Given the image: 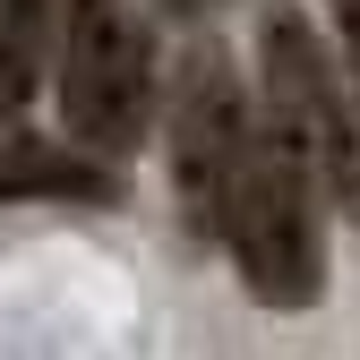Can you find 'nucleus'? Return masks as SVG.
I'll return each instance as SVG.
<instances>
[{
  "label": "nucleus",
  "instance_id": "423d86ee",
  "mask_svg": "<svg viewBox=\"0 0 360 360\" xmlns=\"http://www.w3.org/2000/svg\"><path fill=\"white\" fill-rule=\"evenodd\" d=\"M0 189H60V198H112L95 155H52V146H9L0 155Z\"/></svg>",
  "mask_w": 360,
  "mask_h": 360
},
{
  "label": "nucleus",
  "instance_id": "20e7f679",
  "mask_svg": "<svg viewBox=\"0 0 360 360\" xmlns=\"http://www.w3.org/2000/svg\"><path fill=\"white\" fill-rule=\"evenodd\" d=\"M163 95V138H172V189H180V214H189V232L214 240V206H223V180H232V155L249 138V86L232 69V52H223L214 34H198L189 52H180L172 86H155Z\"/></svg>",
  "mask_w": 360,
  "mask_h": 360
},
{
  "label": "nucleus",
  "instance_id": "f257e3e1",
  "mask_svg": "<svg viewBox=\"0 0 360 360\" xmlns=\"http://www.w3.org/2000/svg\"><path fill=\"white\" fill-rule=\"evenodd\" d=\"M214 240L232 249L240 283L257 309H283L300 318L309 300L326 292V232H318V180L300 172V155L249 112V138L232 155V180H223L214 206Z\"/></svg>",
  "mask_w": 360,
  "mask_h": 360
},
{
  "label": "nucleus",
  "instance_id": "f03ea898",
  "mask_svg": "<svg viewBox=\"0 0 360 360\" xmlns=\"http://www.w3.org/2000/svg\"><path fill=\"white\" fill-rule=\"evenodd\" d=\"M43 52L60 86V129L77 155L129 163L155 129V34L129 0H69L43 18Z\"/></svg>",
  "mask_w": 360,
  "mask_h": 360
},
{
  "label": "nucleus",
  "instance_id": "7ed1b4c3",
  "mask_svg": "<svg viewBox=\"0 0 360 360\" xmlns=\"http://www.w3.org/2000/svg\"><path fill=\"white\" fill-rule=\"evenodd\" d=\"M257 120L300 155L318 198L360 223V95L292 0H266L257 18Z\"/></svg>",
  "mask_w": 360,
  "mask_h": 360
},
{
  "label": "nucleus",
  "instance_id": "0eeeda50",
  "mask_svg": "<svg viewBox=\"0 0 360 360\" xmlns=\"http://www.w3.org/2000/svg\"><path fill=\"white\" fill-rule=\"evenodd\" d=\"M326 9H335V43H343V77L360 95V0H326Z\"/></svg>",
  "mask_w": 360,
  "mask_h": 360
},
{
  "label": "nucleus",
  "instance_id": "6e6552de",
  "mask_svg": "<svg viewBox=\"0 0 360 360\" xmlns=\"http://www.w3.org/2000/svg\"><path fill=\"white\" fill-rule=\"evenodd\" d=\"M52 9H69V0H43V18H52Z\"/></svg>",
  "mask_w": 360,
  "mask_h": 360
},
{
  "label": "nucleus",
  "instance_id": "39448f33",
  "mask_svg": "<svg viewBox=\"0 0 360 360\" xmlns=\"http://www.w3.org/2000/svg\"><path fill=\"white\" fill-rule=\"evenodd\" d=\"M43 86V0H0V129Z\"/></svg>",
  "mask_w": 360,
  "mask_h": 360
}]
</instances>
